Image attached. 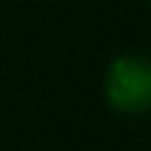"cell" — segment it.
<instances>
[{"label":"cell","mask_w":151,"mask_h":151,"mask_svg":"<svg viewBox=\"0 0 151 151\" xmlns=\"http://www.w3.org/2000/svg\"><path fill=\"white\" fill-rule=\"evenodd\" d=\"M109 104L127 116L151 109V61L139 54L118 57L106 73Z\"/></svg>","instance_id":"6da1fadb"}]
</instances>
